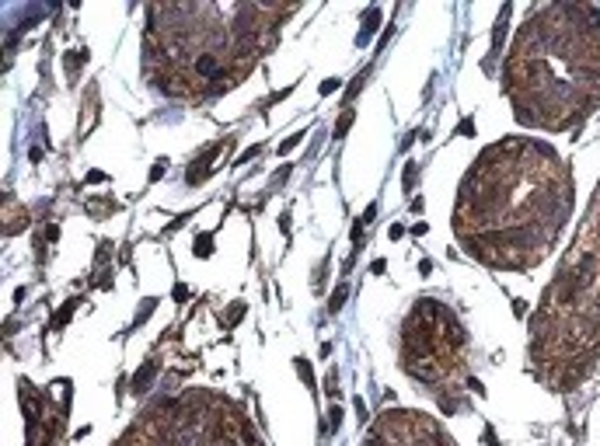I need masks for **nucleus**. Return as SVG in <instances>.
<instances>
[{
  "label": "nucleus",
  "mask_w": 600,
  "mask_h": 446,
  "mask_svg": "<svg viewBox=\"0 0 600 446\" xmlns=\"http://www.w3.org/2000/svg\"><path fill=\"white\" fill-rule=\"evenodd\" d=\"M220 150H224V140H217L210 150H203V153H199V160L192 164V171L185 174V181H189V185H199V181H203V178L213 171V157H217Z\"/></svg>",
  "instance_id": "obj_1"
},
{
  "label": "nucleus",
  "mask_w": 600,
  "mask_h": 446,
  "mask_svg": "<svg viewBox=\"0 0 600 446\" xmlns=\"http://www.w3.org/2000/svg\"><path fill=\"white\" fill-rule=\"evenodd\" d=\"M157 370H161V363L157 359H147L143 366H140V373L129 380V387H133V394H147V387H150V380L157 376Z\"/></svg>",
  "instance_id": "obj_2"
},
{
  "label": "nucleus",
  "mask_w": 600,
  "mask_h": 446,
  "mask_svg": "<svg viewBox=\"0 0 600 446\" xmlns=\"http://www.w3.org/2000/svg\"><path fill=\"white\" fill-rule=\"evenodd\" d=\"M349 126H353V108L346 105V108H342V115H339V122H335V140H342Z\"/></svg>",
  "instance_id": "obj_3"
},
{
  "label": "nucleus",
  "mask_w": 600,
  "mask_h": 446,
  "mask_svg": "<svg viewBox=\"0 0 600 446\" xmlns=\"http://www.w3.org/2000/svg\"><path fill=\"white\" fill-rule=\"evenodd\" d=\"M346 297H349V283H342V286H339V290L332 293V303H328V310H332V314H339V310H342V303H346Z\"/></svg>",
  "instance_id": "obj_4"
},
{
  "label": "nucleus",
  "mask_w": 600,
  "mask_h": 446,
  "mask_svg": "<svg viewBox=\"0 0 600 446\" xmlns=\"http://www.w3.org/2000/svg\"><path fill=\"white\" fill-rule=\"evenodd\" d=\"M196 255H199V258H210V255H213V237H210V234H199V237H196Z\"/></svg>",
  "instance_id": "obj_5"
},
{
  "label": "nucleus",
  "mask_w": 600,
  "mask_h": 446,
  "mask_svg": "<svg viewBox=\"0 0 600 446\" xmlns=\"http://www.w3.org/2000/svg\"><path fill=\"white\" fill-rule=\"evenodd\" d=\"M84 60H87L84 53H67V60H63V67H67V74L74 77L77 70H80V63H84Z\"/></svg>",
  "instance_id": "obj_6"
},
{
  "label": "nucleus",
  "mask_w": 600,
  "mask_h": 446,
  "mask_svg": "<svg viewBox=\"0 0 600 446\" xmlns=\"http://www.w3.org/2000/svg\"><path fill=\"white\" fill-rule=\"evenodd\" d=\"M241 317H244V303H241V300H237V303H230V310H227V317H224V324H227V328H230V324H237V321H241Z\"/></svg>",
  "instance_id": "obj_7"
},
{
  "label": "nucleus",
  "mask_w": 600,
  "mask_h": 446,
  "mask_svg": "<svg viewBox=\"0 0 600 446\" xmlns=\"http://www.w3.org/2000/svg\"><path fill=\"white\" fill-rule=\"evenodd\" d=\"M70 314H74V303H63V307H60V314L53 317V328H63V324L70 321Z\"/></svg>",
  "instance_id": "obj_8"
},
{
  "label": "nucleus",
  "mask_w": 600,
  "mask_h": 446,
  "mask_svg": "<svg viewBox=\"0 0 600 446\" xmlns=\"http://www.w3.org/2000/svg\"><path fill=\"white\" fill-rule=\"evenodd\" d=\"M297 373H300V380H304L307 387H314V373H311V366H307V359H297Z\"/></svg>",
  "instance_id": "obj_9"
},
{
  "label": "nucleus",
  "mask_w": 600,
  "mask_h": 446,
  "mask_svg": "<svg viewBox=\"0 0 600 446\" xmlns=\"http://www.w3.org/2000/svg\"><path fill=\"white\" fill-rule=\"evenodd\" d=\"M300 140H304V133H293V136H286V140H283V143H279V153H290V150L297 147Z\"/></svg>",
  "instance_id": "obj_10"
},
{
  "label": "nucleus",
  "mask_w": 600,
  "mask_h": 446,
  "mask_svg": "<svg viewBox=\"0 0 600 446\" xmlns=\"http://www.w3.org/2000/svg\"><path fill=\"white\" fill-rule=\"evenodd\" d=\"M405 167H408V171L401 174V185H405V188H415V164H405Z\"/></svg>",
  "instance_id": "obj_11"
},
{
  "label": "nucleus",
  "mask_w": 600,
  "mask_h": 446,
  "mask_svg": "<svg viewBox=\"0 0 600 446\" xmlns=\"http://www.w3.org/2000/svg\"><path fill=\"white\" fill-rule=\"evenodd\" d=\"M339 422H342V408L335 404V408L328 411V429H339Z\"/></svg>",
  "instance_id": "obj_12"
},
{
  "label": "nucleus",
  "mask_w": 600,
  "mask_h": 446,
  "mask_svg": "<svg viewBox=\"0 0 600 446\" xmlns=\"http://www.w3.org/2000/svg\"><path fill=\"white\" fill-rule=\"evenodd\" d=\"M258 153H262V147H251V150H244V153L237 157V167H241V164H248V160H251V157H258Z\"/></svg>",
  "instance_id": "obj_13"
},
{
  "label": "nucleus",
  "mask_w": 600,
  "mask_h": 446,
  "mask_svg": "<svg viewBox=\"0 0 600 446\" xmlns=\"http://www.w3.org/2000/svg\"><path fill=\"white\" fill-rule=\"evenodd\" d=\"M157 178H164V160H157V164L150 167V181H157Z\"/></svg>",
  "instance_id": "obj_14"
},
{
  "label": "nucleus",
  "mask_w": 600,
  "mask_h": 446,
  "mask_svg": "<svg viewBox=\"0 0 600 446\" xmlns=\"http://www.w3.org/2000/svg\"><path fill=\"white\" fill-rule=\"evenodd\" d=\"M171 297L178 300V303H185V300H189V290H185V286H182V283H178V286H175V293H171Z\"/></svg>",
  "instance_id": "obj_15"
},
{
  "label": "nucleus",
  "mask_w": 600,
  "mask_h": 446,
  "mask_svg": "<svg viewBox=\"0 0 600 446\" xmlns=\"http://www.w3.org/2000/svg\"><path fill=\"white\" fill-rule=\"evenodd\" d=\"M318 91H321V94H332V91H339V80H325Z\"/></svg>",
  "instance_id": "obj_16"
},
{
  "label": "nucleus",
  "mask_w": 600,
  "mask_h": 446,
  "mask_svg": "<svg viewBox=\"0 0 600 446\" xmlns=\"http://www.w3.org/2000/svg\"><path fill=\"white\" fill-rule=\"evenodd\" d=\"M374 216H377V202H370V206H367V213H363V220H360V223L367 227V223L374 220Z\"/></svg>",
  "instance_id": "obj_17"
}]
</instances>
